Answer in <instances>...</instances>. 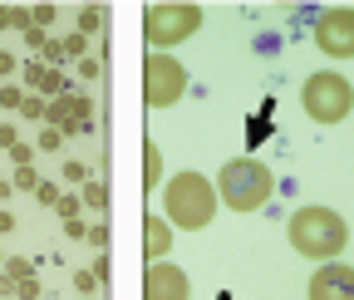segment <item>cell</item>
Returning <instances> with one entry per match:
<instances>
[{
  "label": "cell",
  "mask_w": 354,
  "mask_h": 300,
  "mask_svg": "<svg viewBox=\"0 0 354 300\" xmlns=\"http://www.w3.org/2000/svg\"><path fill=\"white\" fill-rule=\"evenodd\" d=\"M15 182H20V187H39V178L30 173V167H20V173H15Z\"/></svg>",
  "instance_id": "cell-24"
},
{
  "label": "cell",
  "mask_w": 354,
  "mask_h": 300,
  "mask_svg": "<svg viewBox=\"0 0 354 300\" xmlns=\"http://www.w3.org/2000/svg\"><path fill=\"white\" fill-rule=\"evenodd\" d=\"M0 104H6V109H25V94L15 89V84H6V89H0Z\"/></svg>",
  "instance_id": "cell-16"
},
{
  "label": "cell",
  "mask_w": 354,
  "mask_h": 300,
  "mask_svg": "<svg viewBox=\"0 0 354 300\" xmlns=\"http://www.w3.org/2000/svg\"><path fill=\"white\" fill-rule=\"evenodd\" d=\"M202 25V6H177V0H158V6L143 10V35H148V45L158 55H167L172 45H183V39H192Z\"/></svg>",
  "instance_id": "cell-4"
},
{
  "label": "cell",
  "mask_w": 354,
  "mask_h": 300,
  "mask_svg": "<svg viewBox=\"0 0 354 300\" xmlns=\"http://www.w3.org/2000/svg\"><path fill=\"white\" fill-rule=\"evenodd\" d=\"M183 94H187V69H183V59L148 55V64H143V99H148L153 109H172Z\"/></svg>",
  "instance_id": "cell-6"
},
{
  "label": "cell",
  "mask_w": 354,
  "mask_h": 300,
  "mask_svg": "<svg viewBox=\"0 0 354 300\" xmlns=\"http://www.w3.org/2000/svg\"><path fill=\"white\" fill-rule=\"evenodd\" d=\"M79 79H99V59H84L79 64Z\"/></svg>",
  "instance_id": "cell-23"
},
{
  "label": "cell",
  "mask_w": 354,
  "mask_h": 300,
  "mask_svg": "<svg viewBox=\"0 0 354 300\" xmlns=\"http://www.w3.org/2000/svg\"><path fill=\"white\" fill-rule=\"evenodd\" d=\"M15 227V217H6V212H0V232H10Z\"/></svg>",
  "instance_id": "cell-27"
},
{
  "label": "cell",
  "mask_w": 354,
  "mask_h": 300,
  "mask_svg": "<svg viewBox=\"0 0 354 300\" xmlns=\"http://www.w3.org/2000/svg\"><path fill=\"white\" fill-rule=\"evenodd\" d=\"M310 300H354V266L349 261H325L310 276Z\"/></svg>",
  "instance_id": "cell-9"
},
{
  "label": "cell",
  "mask_w": 354,
  "mask_h": 300,
  "mask_svg": "<svg viewBox=\"0 0 354 300\" xmlns=\"http://www.w3.org/2000/svg\"><path fill=\"white\" fill-rule=\"evenodd\" d=\"M286 236H290V246L300 256H310V261L325 266V261H335V256L349 246V222L335 207H300L290 217V227H286Z\"/></svg>",
  "instance_id": "cell-1"
},
{
  "label": "cell",
  "mask_w": 354,
  "mask_h": 300,
  "mask_svg": "<svg viewBox=\"0 0 354 300\" xmlns=\"http://www.w3.org/2000/svg\"><path fill=\"white\" fill-rule=\"evenodd\" d=\"M162 182V153L158 143H143V187H158Z\"/></svg>",
  "instance_id": "cell-11"
},
{
  "label": "cell",
  "mask_w": 354,
  "mask_h": 300,
  "mask_svg": "<svg viewBox=\"0 0 354 300\" xmlns=\"http://www.w3.org/2000/svg\"><path fill=\"white\" fill-rule=\"evenodd\" d=\"M35 295H39V285H35V276H25L20 281V300H35Z\"/></svg>",
  "instance_id": "cell-22"
},
{
  "label": "cell",
  "mask_w": 354,
  "mask_h": 300,
  "mask_svg": "<svg viewBox=\"0 0 354 300\" xmlns=\"http://www.w3.org/2000/svg\"><path fill=\"white\" fill-rule=\"evenodd\" d=\"M99 25H104V10H99V6H88V10L79 15V35H84V39H88V35H94Z\"/></svg>",
  "instance_id": "cell-14"
},
{
  "label": "cell",
  "mask_w": 354,
  "mask_h": 300,
  "mask_svg": "<svg viewBox=\"0 0 354 300\" xmlns=\"http://www.w3.org/2000/svg\"><path fill=\"white\" fill-rule=\"evenodd\" d=\"M59 50H64V55H84V50H88V39H84V35H69Z\"/></svg>",
  "instance_id": "cell-18"
},
{
  "label": "cell",
  "mask_w": 354,
  "mask_h": 300,
  "mask_svg": "<svg viewBox=\"0 0 354 300\" xmlns=\"http://www.w3.org/2000/svg\"><path fill=\"white\" fill-rule=\"evenodd\" d=\"M20 113H25V118H44V104H39V99H25V109H20Z\"/></svg>",
  "instance_id": "cell-21"
},
{
  "label": "cell",
  "mask_w": 354,
  "mask_h": 300,
  "mask_svg": "<svg viewBox=\"0 0 354 300\" xmlns=\"http://www.w3.org/2000/svg\"><path fill=\"white\" fill-rule=\"evenodd\" d=\"M172 251V227L162 222V217H148L143 222V256H153V261H158V256H167Z\"/></svg>",
  "instance_id": "cell-10"
},
{
  "label": "cell",
  "mask_w": 354,
  "mask_h": 300,
  "mask_svg": "<svg viewBox=\"0 0 354 300\" xmlns=\"http://www.w3.org/2000/svg\"><path fill=\"white\" fill-rule=\"evenodd\" d=\"M84 202H88V207H94V212H104V207H109V187H104V182H94V178H88V182H84Z\"/></svg>",
  "instance_id": "cell-13"
},
{
  "label": "cell",
  "mask_w": 354,
  "mask_h": 300,
  "mask_svg": "<svg viewBox=\"0 0 354 300\" xmlns=\"http://www.w3.org/2000/svg\"><path fill=\"white\" fill-rule=\"evenodd\" d=\"M216 217V187L202 173H177L162 187V222L177 232H202Z\"/></svg>",
  "instance_id": "cell-2"
},
{
  "label": "cell",
  "mask_w": 354,
  "mask_h": 300,
  "mask_svg": "<svg viewBox=\"0 0 354 300\" xmlns=\"http://www.w3.org/2000/svg\"><path fill=\"white\" fill-rule=\"evenodd\" d=\"M143 300H192V281L183 266L172 261H153L143 276Z\"/></svg>",
  "instance_id": "cell-8"
},
{
  "label": "cell",
  "mask_w": 354,
  "mask_h": 300,
  "mask_svg": "<svg viewBox=\"0 0 354 300\" xmlns=\"http://www.w3.org/2000/svg\"><path fill=\"white\" fill-rule=\"evenodd\" d=\"M30 84H35V89H44V94H59V74H55V69L30 64Z\"/></svg>",
  "instance_id": "cell-12"
},
{
  "label": "cell",
  "mask_w": 354,
  "mask_h": 300,
  "mask_svg": "<svg viewBox=\"0 0 354 300\" xmlns=\"http://www.w3.org/2000/svg\"><path fill=\"white\" fill-rule=\"evenodd\" d=\"M10 25H30V10H20V6H0V30H10Z\"/></svg>",
  "instance_id": "cell-15"
},
{
  "label": "cell",
  "mask_w": 354,
  "mask_h": 300,
  "mask_svg": "<svg viewBox=\"0 0 354 300\" xmlns=\"http://www.w3.org/2000/svg\"><path fill=\"white\" fill-rule=\"evenodd\" d=\"M0 74H15V55H6V50H0Z\"/></svg>",
  "instance_id": "cell-25"
},
{
  "label": "cell",
  "mask_w": 354,
  "mask_h": 300,
  "mask_svg": "<svg viewBox=\"0 0 354 300\" xmlns=\"http://www.w3.org/2000/svg\"><path fill=\"white\" fill-rule=\"evenodd\" d=\"M0 148H15V128H0Z\"/></svg>",
  "instance_id": "cell-26"
},
{
  "label": "cell",
  "mask_w": 354,
  "mask_h": 300,
  "mask_svg": "<svg viewBox=\"0 0 354 300\" xmlns=\"http://www.w3.org/2000/svg\"><path fill=\"white\" fill-rule=\"evenodd\" d=\"M50 20H55V6H35L30 10V25H50Z\"/></svg>",
  "instance_id": "cell-19"
},
{
  "label": "cell",
  "mask_w": 354,
  "mask_h": 300,
  "mask_svg": "<svg viewBox=\"0 0 354 300\" xmlns=\"http://www.w3.org/2000/svg\"><path fill=\"white\" fill-rule=\"evenodd\" d=\"M216 197L232 212H261L276 197V178H271V167L256 162V158H232L216 178Z\"/></svg>",
  "instance_id": "cell-3"
},
{
  "label": "cell",
  "mask_w": 354,
  "mask_h": 300,
  "mask_svg": "<svg viewBox=\"0 0 354 300\" xmlns=\"http://www.w3.org/2000/svg\"><path fill=\"white\" fill-rule=\"evenodd\" d=\"M315 45H320V55H330V59H354V10H349V6L320 10V20H315Z\"/></svg>",
  "instance_id": "cell-7"
},
{
  "label": "cell",
  "mask_w": 354,
  "mask_h": 300,
  "mask_svg": "<svg viewBox=\"0 0 354 300\" xmlns=\"http://www.w3.org/2000/svg\"><path fill=\"white\" fill-rule=\"evenodd\" d=\"M300 104H305V113L315 123H344L349 109H354V84L344 74H335V69H320V74L305 79Z\"/></svg>",
  "instance_id": "cell-5"
},
{
  "label": "cell",
  "mask_w": 354,
  "mask_h": 300,
  "mask_svg": "<svg viewBox=\"0 0 354 300\" xmlns=\"http://www.w3.org/2000/svg\"><path fill=\"white\" fill-rule=\"evenodd\" d=\"M35 197H39L44 207H59V187H50V182H39V187H35Z\"/></svg>",
  "instance_id": "cell-17"
},
{
  "label": "cell",
  "mask_w": 354,
  "mask_h": 300,
  "mask_svg": "<svg viewBox=\"0 0 354 300\" xmlns=\"http://www.w3.org/2000/svg\"><path fill=\"white\" fill-rule=\"evenodd\" d=\"M84 236H88V241H94V246H99V251H104V246H109V232H104V227H88V232H84Z\"/></svg>",
  "instance_id": "cell-20"
}]
</instances>
